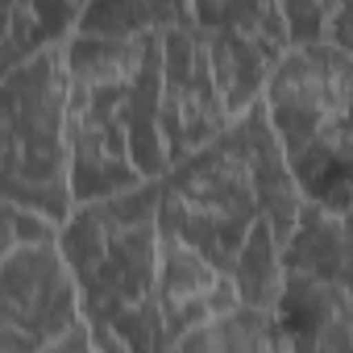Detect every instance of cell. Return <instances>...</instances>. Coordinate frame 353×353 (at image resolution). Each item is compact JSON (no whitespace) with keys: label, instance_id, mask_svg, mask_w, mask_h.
<instances>
[{"label":"cell","instance_id":"1","mask_svg":"<svg viewBox=\"0 0 353 353\" xmlns=\"http://www.w3.org/2000/svg\"><path fill=\"white\" fill-rule=\"evenodd\" d=\"M154 192L158 233L192 250L229 283L241 250L262 229L287 241L295 212L303 204L274 145V133L262 117V104L233 121L216 141L166 166L162 179H154Z\"/></svg>","mask_w":353,"mask_h":353},{"label":"cell","instance_id":"2","mask_svg":"<svg viewBox=\"0 0 353 353\" xmlns=\"http://www.w3.org/2000/svg\"><path fill=\"white\" fill-rule=\"evenodd\" d=\"M158 38H88L63 42L67 67V158L71 200L92 204L162 179L158 137Z\"/></svg>","mask_w":353,"mask_h":353},{"label":"cell","instance_id":"3","mask_svg":"<svg viewBox=\"0 0 353 353\" xmlns=\"http://www.w3.org/2000/svg\"><path fill=\"white\" fill-rule=\"evenodd\" d=\"M96 353H170L158 312V192L75 204L54 233Z\"/></svg>","mask_w":353,"mask_h":353},{"label":"cell","instance_id":"4","mask_svg":"<svg viewBox=\"0 0 353 353\" xmlns=\"http://www.w3.org/2000/svg\"><path fill=\"white\" fill-rule=\"evenodd\" d=\"M349 88L353 54L328 42L287 46L262 88V117L307 204L349 212Z\"/></svg>","mask_w":353,"mask_h":353},{"label":"cell","instance_id":"5","mask_svg":"<svg viewBox=\"0 0 353 353\" xmlns=\"http://www.w3.org/2000/svg\"><path fill=\"white\" fill-rule=\"evenodd\" d=\"M0 200L50 221L54 229L75 208L63 42L0 79Z\"/></svg>","mask_w":353,"mask_h":353},{"label":"cell","instance_id":"6","mask_svg":"<svg viewBox=\"0 0 353 353\" xmlns=\"http://www.w3.org/2000/svg\"><path fill=\"white\" fill-rule=\"evenodd\" d=\"M229 125L233 117L225 112V100L216 92L204 38L188 13L158 38V137L166 166L216 141Z\"/></svg>","mask_w":353,"mask_h":353},{"label":"cell","instance_id":"7","mask_svg":"<svg viewBox=\"0 0 353 353\" xmlns=\"http://www.w3.org/2000/svg\"><path fill=\"white\" fill-rule=\"evenodd\" d=\"M188 13L204 38L225 112L241 121L262 100V88L287 50L279 5H188Z\"/></svg>","mask_w":353,"mask_h":353},{"label":"cell","instance_id":"8","mask_svg":"<svg viewBox=\"0 0 353 353\" xmlns=\"http://www.w3.org/2000/svg\"><path fill=\"white\" fill-rule=\"evenodd\" d=\"M79 324L59 245H30L0 266V353H46Z\"/></svg>","mask_w":353,"mask_h":353},{"label":"cell","instance_id":"9","mask_svg":"<svg viewBox=\"0 0 353 353\" xmlns=\"http://www.w3.org/2000/svg\"><path fill=\"white\" fill-rule=\"evenodd\" d=\"M233 307H237V291L225 274H216L192 250H183L179 241L158 233V312H162L170 349L192 328H200L212 316H225Z\"/></svg>","mask_w":353,"mask_h":353},{"label":"cell","instance_id":"10","mask_svg":"<svg viewBox=\"0 0 353 353\" xmlns=\"http://www.w3.org/2000/svg\"><path fill=\"white\" fill-rule=\"evenodd\" d=\"M287 353H353L349 283L283 279L274 303Z\"/></svg>","mask_w":353,"mask_h":353},{"label":"cell","instance_id":"11","mask_svg":"<svg viewBox=\"0 0 353 353\" xmlns=\"http://www.w3.org/2000/svg\"><path fill=\"white\" fill-rule=\"evenodd\" d=\"M283 279H316V283H349V221L320 208L299 204L291 237L283 241Z\"/></svg>","mask_w":353,"mask_h":353},{"label":"cell","instance_id":"12","mask_svg":"<svg viewBox=\"0 0 353 353\" xmlns=\"http://www.w3.org/2000/svg\"><path fill=\"white\" fill-rule=\"evenodd\" d=\"M83 5H0V79L71 38Z\"/></svg>","mask_w":353,"mask_h":353},{"label":"cell","instance_id":"13","mask_svg":"<svg viewBox=\"0 0 353 353\" xmlns=\"http://www.w3.org/2000/svg\"><path fill=\"white\" fill-rule=\"evenodd\" d=\"M170 353H287L274 312L233 307L174 341Z\"/></svg>","mask_w":353,"mask_h":353},{"label":"cell","instance_id":"14","mask_svg":"<svg viewBox=\"0 0 353 353\" xmlns=\"http://www.w3.org/2000/svg\"><path fill=\"white\" fill-rule=\"evenodd\" d=\"M188 17V5L179 0H100L83 5L71 34L88 38H137V34H162Z\"/></svg>","mask_w":353,"mask_h":353},{"label":"cell","instance_id":"15","mask_svg":"<svg viewBox=\"0 0 353 353\" xmlns=\"http://www.w3.org/2000/svg\"><path fill=\"white\" fill-rule=\"evenodd\" d=\"M54 233H59V229H54L50 221L34 216V212L17 208V204H9V200H0V266H5L9 258H17L21 250H30V245L54 241Z\"/></svg>","mask_w":353,"mask_h":353},{"label":"cell","instance_id":"16","mask_svg":"<svg viewBox=\"0 0 353 353\" xmlns=\"http://www.w3.org/2000/svg\"><path fill=\"white\" fill-rule=\"evenodd\" d=\"M279 13L287 46H316V42L332 46V26L341 17V5H279Z\"/></svg>","mask_w":353,"mask_h":353},{"label":"cell","instance_id":"17","mask_svg":"<svg viewBox=\"0 0 353 353\" xmlns=\"http://www.w3.org/2000/svg\"><path fill=\"white\" fill-rule=\"evenodd\" d=\"M46 353H96V349H92V341H88V328H83V324H75V328H71V332H63Z\"/></svg>","mask_w":353,"mask_h":353}]
</instances>
